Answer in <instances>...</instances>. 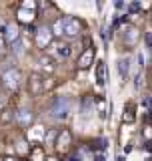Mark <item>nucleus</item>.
I'll return each instance as SVG.
<instances>
[{"instance_id": "obj_25", "label": "nucleus", "mask_w": 152, "mask_h": 161, "mask_svg": "<svg viewBox=\"0 0 152 161\" xmlns=\"http://www.w3.org/2000/svg\"><path fill=\"white\" fill-rule=\"evenodd\" d=\"M68 161H80V159H78V157H70Z\"/></svg>"}, {"instance_id": "obj_6", "label": "nucleus", "mask_w": 152, "mask_h": 161, "mask_svg": "<svg viewBox=\"0 0 152 161\" xmlns=\"http://www.w3.org/2000/svg\"><path fill=\"white\" fill-rule=\"evenodd\" d=\"M14 121H16L20 127H30L32 121H34V113L28 111V109H20V111L14 113Z\"/></svg>"}, {"instance_id": "obj_21", "label": "nucleus", "mask_w": 152, "mask_h": 161, "mask_svg": "<svg viewBox=\"0 0 152 161\" xmlns=\"http://www.w3.org/2000/svg\"><path fill=\"white\" fill-rule=\"evenodd\" d=\"M128 10H130V12H138V10H140V4H138V2H132V4L128 6Z\"/></svg>"}, {"instance_id": "obj_12", "label": "nucleus", "mask_w": 152, "mask_h": 161, "mask_svg": "<svg viewBox=\"0 0 152 161\" xmlns=\"http://www.w3.org/2000/svg\"><path fill=\"white\" fill-rule=\"evenodd\" d=\"M70 53H72V47H70V44H64V42H58L56 44V54H58L60 58H68Z\"/></svg>"}, {"instance_id": "obj_15", "label": "nucleus", "mask_w": 152, "mask_h": 161, "mask_svg": "<svg viewBox=\"0 0 152 161\" xmlns=\"http://www.w3.org/2000/svg\"><path fill=\"white\" fill-rule=\"evenodd\" d=\"M124 123H132V121L136 119V115H134V105L132 103H126V107H124Z\"/></svg>"}, {"instance_id": "obj_3", "label": "nucleus", "mask_w": 152, "mask_h": 161, "mask_svg": "<svg viewBox=\"0 0 152 161\" xmlns=\"http://www.w3.org/2000/svg\"><path fill=\"white\" fill-rule=\"evenodd\" d=\"M52 117L54 119H66L68 117V113H70V99L68 97H58V99H54V103H52Z\"/></svg>"}, {"instance_id": "obj_18", "label": "nucleus", "mask_w": 152, "mask_h": 161, "mask_svg": "<svg viewBox=\"0 0 152 161\" xmlns=\"http://www.w3.org/2000/svg\"><path fill=\"white\" fill-rule=\"evenodd\" d=\"M42 135H44V129L42 127H34V131H30V139H34V141L42 139Z\"/></svg>"}, {"instance_id": "obj_27", "label": "nucleus", "mask_w": 152, "mask_h": 161, "mask_svg": "<svg viewBox=\"0 0 152 161\" xmlns=\"http://www.w3.org/2000/svg\"><path fill=\"white\" fill-rule=\"evenodd\" d=\"M22 161H28V159H22Z\"/></svg>"}, {"instance_id": "obj_23", "label": "nucleus", "mask_w": 152, "mask_h": 161, "mask_svg": "<svg viewBox=\"0 0 152 161\" xmlns=\"http://www.w3.org/2000/svg\"><path fill=\"white\" fill-rule=\"evenodd\" d=\"M96 161H104V157H102V155H98V157H96Z\"/></svg>"}, {"instance_id": "obj_1", "label": "nucleus", "mask_w": 152, "mask_h": 161, "mask_svg": "<svg viewBox=\"0 0 152 161\" xmlns=\"http://www.w3.org/2000/svg\"><path fill=\"white\" fill-rule=\"evenodd\" d=\"M0 80H2V85H4L8 91H18L20 85H22V73H20L18 69L10 67V69H6V70L2 73Z\"/></svg>"}, {"instance_id": "obj_5", "label": "nucleus", "mask_w": 152, "mask_h": 161, "mask_svg": "<svg viewBox=\"0 0 152 161\" xmlns=\"http://www.w3.org/2000/svg\"><path fill=\"white\" fill-rule=\"evenodd\" d=\"M28 93L30 95H40V93H44V79H42V75H38V73H32L28 77Z\"/></svg>"}, {"instance_id": "obj_20", "label": "nucleus", "mask_w": 152, "mask_h": 161, "mask_svg": "<svg viewBox=\"0 0 152 161\" xmlns=\"http://www.w3.org/2000/svg\"><path fill=\"white\" fill-rule=\"evenodd\" d=\"M34 159H42V149L36 147V149L32 151V161H34Z\"/></svg>"}, {"instance_id": "obj_4", "label": "nucleus", "mask_w": 152, "mask_h": 161, "mask_svg": "<svg viewBox=\"0 0 152 161\" xmlns=\"http://www.w3.org/2000/svg\"><path fill=\"white\" fill-rule=\"evenodd\" d=\"M34 40H36V47L38 48H48L54 40V34L50 26H40L36 32H34Z\"/></svg>"}, {"instance_id": "obj_22", "label": "nucleus", "mask_w": 152, "mask_h": 161, "mask_svg": "<svg viewBox=\"0 0 152 161\" xmlns=\"http://www.w3.org/2000/svg\"><path fill=\"white\" fill-rule=\"evenodd\" d=\"M4 50H6V42H4L2 36H0V53H4Z\"/></svg>"}, {"instance_id": "obj_14", "label": "nucleus", "mask_w": 152, "mask_h": 161, "mask_svg": "<svg viewBox=\"0 0 152 161\" xmlns=\"http://www.w3.org/2000/svg\"><path fill=\"white\" fill-rule=\"evenodd\" d=\"M138 40V30H134V28H128L124 32V42L128 44V47H132V44Z\"/></svg>"}, {"instance_id": "obj_26", "label": "nucleus", "mask_w": 152, "mask_h": 161, "mask_svg": "<svg viewBox=\"0 0 152 161\" xmlns=\"http://www.w3.org/2000/svg\"><path fill=\"white\" fill-rule=\"evenodd\" d=\"M4 161H14V159H12V157H8V159H4Z\"/></svg>"}, {"instance_id": "obj_16", "label": "nucleus", "mask_w": 152, "mask_h": 161, "mask_svg": "<svg viewBox=\"0 0 152 161\" xmlns=\"http://www.w3.org/2000/svg\"><path fill=\"white\" fill-rule=\"evenodd\" d=\"M12 119H14V111L12 109H4L2 113H0V123H10Z\"/></svg>"}, {"instance_id": "obj_7", "label": "nucleus", "mask_w": 152, "mask_h": 161, "mask_svg": "<svg viewBox=\"0 0 152 161\" xmlns=\"http://www.w3.org/2000/svg\"><path fill=\"white\" fill-rule=\"evenodd\" d=\"M34 8H36L34 2H24L22 6L18 8V20L20 22H30V20L34 18Z\"/></svg>"}, {"instance_id": "obj_19", "label": "nucleus", "mask_w": 152, "mask_h": 161, "mask_svg": "<svg viewBox=\"0 0 152 161\" xmlns=\"http://www.w3.org/2000/svg\"><path fill=\"white\" fill-rule=\"evenodd\" d=\"M144 137H146V141L152 139V127H150V125H146V127H144Z\"/></svg>"}, {"instance_id": "obj_8", "label": "nucleus", "mask_w": 152, "mask_h": 161, "mask_svg": "<svg viewBox=\"0 0 152 161\" xmlns=\"http://www.w3.org/2000/svg\"><path fill=\"white\" fill-rule=\"evenodd\" d=\"M4 42L6 44H14L16 40H20V32L16 24H6V30H4Z\"/></svg>"}, {"instance_id": "obj_2", "label": "nucleus", "mask_w": 152, "mask_h": 161, "mask_svg": "<svg viewBox=\"0 0 152 161\" xmlns=\"http://www.w3.org/2000/svg\"><path fill=\"white\" fill-rule=\"evenodd\" d=\"M60 20H62V34L74 38V36H78V34L82 32V22H80L76 16H64Z\"/></svg>"}, {"instance_id": "obj_11", "label": "nucleus", "mask_w": 152, "mask_h": 161, "mask_svg": "<svg viewBox=\"0 0 152 161\" xmlns=\"http://www.w3.org/2000/svg\"><path fill=\"white\" fill-rule=\"evenodd\" d=\"M106 80H108L106 64H104V60H100V63H96V83H98V85H106Z\"/></svg>"}, {"instance_id": "obj_17", "label": "nucleus", "mask_w": 152, "mask_h": 161, "mask_svg": "<svg viewBox=\"0 0 152 161\" xmlns=\"http://www.w3.org/2000/svg\"><path fill=\"white\" fill-rule=\"evenodd\" d=\"M40 64L44 70H54V60L50 57H40Z\"/></svg>"}, {"instance_id": "obj_24", "label": "nucleus", "mask_w": 152, "mask_h": 161, "mask_svg": "<svg viewBox=\"0 0 152 161\" xmlns=\"http://www.w3.org/2000/svg\"><path fill=\"white\" fill-rule=\"evenodd\" d=\"M116 161H126L124 157H120V155H118V157H116Z\"/></svg>"}, {"instance_id": "obj_13", "label": "nucleus", "mask_w": 152, "mask_h": 161, "mask_svg": "<svg viewBox=\"0 0 152 161\" xmlns=\"http://www.w3.org/2000/svg\"><path fill=\"white\" fill-rule=\"evenodd\" d=\"M128 70H130V60L128 58L118 60V75H120V79H126V77H128Z\"/></svg>"}, {"instance_id": "obj_10", "label": "nucleus", "mask_w": 152, "mask_h": 161, "mask_svg": "<svg viewBox=\"0 0 152 161\" xmlns=\"http://www.w3.org/2000/svg\"><path fill=\"white\" fill-rule=\"evenodd\" d=\"M92 60H94V48L88 47L82 54H80V58H78V69H82V70L88 69L90 64H92Z\"/></svg>"}, {"instance_id": "obj_9", "label": "nucleus", "mask_w": 152, "mask_h": 161, "mask_svg": "<svg viewBox=\"0 0 152 161\" xmlns=\"http://www.w3.org/2000/svg\"><path fill=\"white\" fill-rule=\"evenodd\" d=\"M70 143H72V135H70V131H68V129L60 131V133L56 135V147H58L60 151L68 149V147H70Z\"/></svg>"}]
</instances>
